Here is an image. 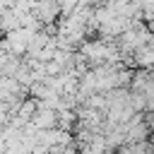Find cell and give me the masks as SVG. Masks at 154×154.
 I'll return each mask as SVG.
<instances>
[{
	"instance_id": "cell-3",
	"label": "cell",
	"mask_w": 154,
	"mask_h": 154,
	"mask_svg": "<svg viewBox=\"0 0 154 154\" xmlns=\"http://www.w3.org/2000/svg\"><path fill=\"white\" fill-rule=\"evenodd\" d=\"M103 2L106 0H79V7H94V5L96 7H103Z\"/></svg>"
},
{
	"instance_id": "cell-1",
	"label": "cell",
	"mask_w": 154,
	"mask_h": 154,
	"mask_svg": "<svg viewBox=\"0 0 154 154\" xmlns=\"http://www.w3.org/2000/svg\"><path fill=\"white\" fill-rule=\"evenodd\" d=\"M31 125H36L38 130H55V128H60V113L58 111H38L34 116Z\"/></svg>"
},
{
	"instance_id": "cell-2",
	"label": "cell",
	"mask_w": 154,
	"mask_h": 154,
	"mask_svg": "<svg viewBox=\"0 0 154 154\" xmlns=\"http://www.w3.org/2000/svg\"><path fill=\"white\" fill-rule=\"evenodd\" d=\"M144 26L154 34V10H152V12H144Z\"/></svg>"
}]
</instances>
